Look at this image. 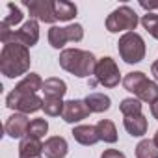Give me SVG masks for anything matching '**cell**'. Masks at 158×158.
Segmentation results:
<instances>
[{
	"mask_svg": "<svg viewBox=\"0 0 158 158\" xmlns=\"http://www.w3.org/2000/svg\"><path fill=\"white\" fill-rule=\"evenodd\" d=\"M28 127H30V121H28L26 114H13L11 117H8V121L4 125V130L10 138L19 139V138H26Z\"/></svg>",
	"mask_w": 158,
	"mask_h": 158,
	"instance_id": "8fae6325",
	"label": "cell"
},
{
	"mask_svg": "<svg viewBox=\"0 0 158 158\" xmlns=\"http://www.w3.org/2000/svg\"><path fill=\"white\" fill-rule=\"evenodd\" d=\"M139 6H141L143 10H147L149 13H151V10H158V4H147V2H139Z\"/></svg>",
	"mask_w": 158,
	"mask_h": 158,
	"instance_id": "f1b7e54d",
	"label": "cell"
},
{
	"mask_svg": "<svg viewBox=\"0 0 158 158\" xmlns=\"http://www.w3.org/2000/svg\"><path fill=\"white\" fill-rule=\"evenodd\" d=\"M123 125H125V130L134 138H139V136L147 134V119L141 114L139 115H127L123 119Z\"/></svg>",
	"mask_w": 158,
	"mask_h": 158,
	"instance_id": "2e32d148",
	"label": "cell"
},
{
	"mask_svg": "<svg viewBox=\"0 0 158 158\" xmlns=\"http://www.w3.org/2000/svg\"><path fill=\"white\" fill-rule=\"evenodd\" d=\"M152 141L156 143V147H158V130H156V134H154V138H152Z\"/></svg>",
	"mask_w": 158,
	"mask_h": 158,
	"instance_id": "1f68e13d",
	"label": "cell"
},
{
	"mask_svg": "<svg viewBox=\"0 0 158 158\" xmlns=\"http://www.w3.org/2000/svg\"><path fill=\"white\" fill-rule=\"evenodd\" d=\"M39 89H43L41 76L37 73H30L6 97V106L19 114H35L43 110V99L37 97Z\"/></svg>",
	"mask_w": 158,
	"mask_h": 158,
	"instance_id": "6da1fadb",
	"label": "cell"
},
{
	"mask_svg": "<svg viewBox=\"0 0 158 158\" xmlns=\"http://www.w3.org/2000/svg\"><path fill=\"white\" fill-rule=\"evenodd\" d=\"M76 6L67 0H56L54 2V15L58 21H71L76 17Z\"/></svg>",
	"mask_w": 158,
	"mask_h": 158,
	"instance_id": "ffe728a7",
	"label": "cell"
},
{
	"mask_svg": "<svg viewBox=\"0 0 158 158\" xmlns=\"http://www.w3.org/2000/svg\"><path fill=\"white\" fill-rule=\"evenodd\" d=\"M101 158H127L121 151H117V149H106L102 154H101Z\"/></svg>",
	"mask_w": 158,
	"mask_h": 158,
	"instance_id": "83f0119b",
	"label": "cell"
},
{
	"mask_svg": "<svg viewBox=\"0 0 158 158\" xmlns=\"http://www.w3.org/2000/svg\"><path fill=\"white\" fill-rule=\"evenodd\" d=\"M139 19L136 15V11L130 6H119L117 10H114L108 17H106V30L110 34H117V32H134L138 26Z\"/></svg>",
	"mask_w": 158,
	"mask_h": 158,
	"instance_id": "5b68a950",
	"label": "cell"
},
{
	"mask_svg": "<svg viewBox=\"0 0 158 158\" xmlns=\"http://www.w3.org/2000/svg\"><path fill=\"white\" fill-rule=\"evenodd\" d=\"M136 158H158V147L152 139H141L136 145Z\"/></svg>",
	"mask_w": 158,
	"mask_h": 158,
	"instance_id": "44dd1931",
	"label": "cell"
},
{
	"mask_svg": "<svg viewBox=\"0 0 158 158\" xmlns=\"http://www.w3.org/2000/svg\"><path fill=\"white\" fill-rule=\"evenodd\" d=\"M67 152H69V145L67 139L61 136H50L43 143V154L47 158H65Z\"/></svg>",
	"mask_w": 158,
	"mask_h": 158,
	"instance_id": "7c38bea8",
	"label": "cell"
},
{
	"mask_svg": "<svg viewBox=\"0 0 158 158\" xmlns=\"http://www.w3.org/2000/svg\"><path fill=\"white\" fill-rule=\"evenodd\" d=\"M58 60H60L61 69H65L67 73H71L78 78H88V76L95 74V67L99 61L93 56V52L82 50V48H65Z\"/></svg>",
	"mask_w": 158,
	"mask_h": 158,
	"instance_id": "3957f363",
	"label": "cell"
},
{
	"mask_svg": "<svg viewBox=\"0 0 158 158\" xmlns=\"http://www.w3.org/2000/svg\"><path fill=\"white\" fill-rule=\"evenodd\" d=\"M151 114H152V117L158 121V101H154V102L151 104Z\"/></svg>",
	"mask_w": 158,
	"mask_h": 158,
	"instance_id": "f546056e",
	"label": "cell"
},
{
	"mask_svg": "<svg viewBox=\"0 0 158 158\" xmlns=\"http://www.w3.org/2000/svg\"><path fill=\"white\" fill-rule=\"evenodd\" d=\"M28 11H30V19L47 23V24H54L58 19L54 15V2L52 0H24L23 2Z\"/></svg>",
	"mask_w": 158,
	"mask_h": 158,
	"instance_id": "9c48e42d",
	"label": "cell"
},
{
	"mask_svg": "<svg viewBox=\"0 0 158 158\" xmlns=\"http://www.w3.org/2000/svg\"><path fill=\"white\" fill-rule=\"evenodd\" d=\"M4 45L6 43H19L23 47H34L37 41H39V23L35 19H28L19 30H11L4 39H0Z\"/></svg>",
	"mask_w": 158,
	"mask_h": 158,
	"instance_id": "8992f818",
	"label": "cell"
},
{
	"mask_svg": "<svg viewBox=\"0 0 158 158\" xmlns=\"http://www.w3.org/2000/svg\"><path fill=\"white\" fill-rule=\"evenodd\" d=\"M30 50L19 43H6L0 52V71L6 78H17L30 71Z\"/></svg>",
	"mask_w": 158,
	"mask_h": 158,
	"instance_id": "7a4b0ae2",
	"label": "cell"
},
{
	"mask_svg": "<svg viewBox=\"0 0 158 158\" xmlns=\"http://www.w3.org/2000/svg\"><path fill=\"white\" fill-rule=\"evenodd\" d=\"M43 156V143L41 139L23 138L19 143V158H41Z\"/></svg>",
	"mask_w": 158,
	"mask_h": 158,
	"instance_id": "5bb4252c",
	"label": "cell"
},
{
	"mask_svg": "<svg viewBox=\"0 0 158 158\" xmlns=\"http://www.w3.org/2000/svg\"><path fill=\"white\" fill-rule=\"evenodd\" d=\"M145 73H141V71H134V73H128L125 78H123V86H125V89L127 91H130V93H136V89L141 86V82L145 80Z\"/></svg>",
	"mask_w": 158,
	"mask_h": 158,
	"instance_id": "7402d4cb",
	"label": "cell"
},
{
	"mask_svg": "<svg viewBox=\"0 0 158 158\" xmlns=\"http://www.w3.org/2000/svg\"><path fill=\"white\" fill-rule=\"evenodd\" d=\"M151 73H152V76H154V80H158V60L151 65Z\"/></svg>",
	"mask_w": 158,
	"mask_h": 158,
	"instance_id": "4dcf8cb0",
	"label": "cell"
},
{
	"mask_svg": "<svg viewBox=\"0 0 158 158\" xmlns=\"http://www.w3.org/2000/svg\"><path fill=\"white\" fill-rule=\"evenodd\" d=\"M23 11L13 4V2H10L8 4V15L2 19V23L0 24H4V26H8V28H11V26H15V24H19V23H23Z\"/></svg>",
	"mask_w": 158,
	"mask_h": 158,
	"instance_id": "d4e9b609",
	"label": "cell"
},
{
	"mask_svg": "<svg viewBox=\"0 0 158 158\" xmlns=\"http://www.w3.org/2000/svg\"><path fill=\"white\" fill-rule=\"evenodd\" d=\"M141 26L158 41V15H154V13H147V15H143L141 17Z\"/></svg>",
	"mask_w": 158,
	"mask_h": 158,
	"instance_id": "4316f807",
	"label": "cell"
},
{
	"mask_svg": "<svg viewBox=\"0 0 158 158\" xmlns=\"http://www.w3.org/2000/svg\"><path fill=\"white\" fill-rule=\"evenodd\" d=\"M95 127H97V134H99L101 141H104V143H115L117 141V128H115L114 121L101 119Z\"/></svg>",
	"mask_w": 158,
	"mask_h": 158,
	"instance_id": "d6986e66",
	"label": "cell"
},
{
	"mask_svg": "<svg viewBox=\"0 0 158 158\" xmlns=\"http://www.w3.org/2000/svg\"><path fill=\"white\" fill-rule=\"evenodd\" d=\"M41 91L45 93V99H61L67 93V84L61 78H47Z\"/></svg>",
	"mask_w": 158,
	"mask_h": 158,
	"instance_id": "9a60e30c",
	"label": "cell"
},
{
	"mask_svg": "<svg viewBox=\"0 0 158 158\" xmlns=\"http://www.w3.org/2000/svg\"><path fill=\"white\" fill-rule=\"evenodd\" d=\"M47 132H48V123H47V119H32L26 136H28V138H34V139H41Z\"/></svg>",
	"mask_w": 158,
	"mask_h": 158,
	"instance_id": "603a6c76",
	"label": "cell"
},
{
	"mask_svg": "<svg viewBox=\"0 0 158 158\" xmlns=\"http://www.w3.org/2000/svg\"><path fill=\"white\" fill-rule=\"evenodd\" d=\"M91 110L88 108L86 101H80V99H71L65 102V108H63V114H61V119L65 123H78L86 117H89Z\"/></svg>",
	"mask_w": 158,
	"mask_h": 158,
	"instance_id": "30bf717a",
	"label": "cell"
},
{
	"mask_svg": "<svg viewBox=\"0 0 158 158\" xmlns=\"http://www.w3.org/2000/svg\"><path fill=\"white\" fill-rule=\"evenodd\" d=\"M65 102L61 99H43V112L50 117H58L63 114Z\"/></svg>",
	"mask_w": 158,
	"mask_h": 158,
	"instance_id": "cb8c5ba5",
	"label": "cell"
},
{
	"mask_svg": "<svg viewBox=\"0 0 158 158\" xmlns=\"http://www.w3.org/2000/svg\"><path fill=\"white\" fill-rule=\"evenodd\" d=\"M84 101H86L88 108L91 110V114H102V112L110 110V106H112L110 97L104 93H89Z\"/></svg>",
	"mask_w": 158,
	"mask_h": 158,
	"instance_id": "ac0fdd59",
	"label": "cell"
},
{
	"mask_svg": "<svg viewBox=\"0 0 158 158\" xmlns=\"http://www.w3.org/2000/svg\"><path fill=\"white\" fill-rule=\"evenodd\" d=\"M95 78H97V84H101L104 88L119 86L121 73H119V67H117L115 60L110 58V56L101 58L97 61V67H95Z\"/></svg>",
	"mask_w": 158,
	"mask_h": 158,
	"instance_id": "ba28073f",
	"label": "cell"
},
{
	"mask_svg": "<svg viewBox=\"0 0 158 158\" xmlns=\"http://www.w3.org/2000/svg\"><path fill=\"white\" fill-rule=\"evenodd\" d=\"M117 50L119 56L125 63H139L145 58V41L139 34L136 32H127L125 35H121L119 43H117Z\"/></svg>",
	"mask_w": 158,
	"mask_h": 158,
	"instance_id": "277c9868",
	"label": "cell"
},
{
	"mask_svg": "<svg viewBox=\"0 0 158 158\" xmlns=\"http://www.w3.org/2000/svg\"><path fill=\"white\" fill-rule=\"evenodd\" d=\"M119 110L121 114L127 117V115H139L141 114V101L138 99H123L121 104H119Z\"/></svg>",
	"mask_w": 158,
	"mask_h": 158,
	"instance_id": "484cf974",
	"label": "cell"
},
{
	"mask_svg": "<svg viewBox=\"0 0 158 158\" xmlns=\"http://www.w3.org/2000/svg\"><path fill=\"white\" fill-rule=\"evenodd\" d=\"M136 99L141 101V102H149L152 104L154 101H158V84L149 80V78H145V80L141 82V86L136 89Z\"/></svg>",
	"mask_w": 158,
	"mask_h": 158,
	"instance_id": "e0dca14e",
	"label": "cell"
},
{
	"mask_svg": "<svg viewBox=\"0 0 158 158\" xmlns=\"http://www.w3.org/2000/svg\"><path fill=\"white\" fill-rule=\"evenodd\" d=\"M84 37V28L82 24H69L65 28L52 26L48 30V43L54 48H63L65 43H78Z\"/></svg>",
	"mask_w": 158,
	"mask_h": 158,
	"instance_id": "52a82bcc",
	"label": "cell"
},
{
	"mask_svg": "<svg viewBox=\"0 0 158 158\" xmlns=\"http://www.w3.org/2000/svg\"><path fill=\"white\" fill-rule=\"evenodd\" d=\"M73 138L80 143V145H95L99 139V134H97V127L93 125H78L73 128Z\"/></svg>",
	"mask_w": 158,
	"mask_h": 158,
	"instance_id": "4fadbf2b",
	"label": "cell"
}]
</instances>
